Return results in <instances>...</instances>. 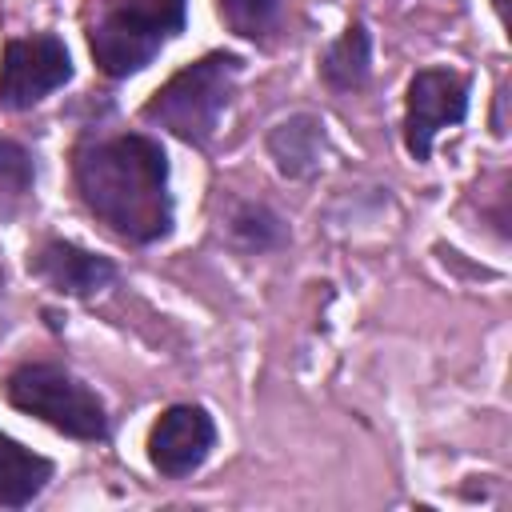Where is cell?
Returning a JSON list of instances; mask_svg holds the SVG:
<instances>
[{"instance_id": "1", "label": "cell", "mask_w": 512, "mask_h": 512, "mask_svg": "<svg viewBox=\"0 0 512 512\" xmlns=\"http://www.w3.org/2000/svg\"><path fill=\"white\" fill-rule=\"evenodd\" d=\"M76 192L92 216L132 244H152L172 228L168 160L148 136H108L76 148Z\"/></svg>"}, {"instance_id": "2", "label": "cell", "mask_w": 512, "mask_h": 512, "mask_svg": "<svg viewBox=\"0 0 512 512\" xmlns=\"http://www.w3.org/2000/svg\"><path fill=\"white\" fill-rule=\"evenodd\" d=\"M184 28V0H112L92 32L88 48L108 76L140 72Z\"/></svg>"}, {"instance_id": "3", "label": "cell", "mask_w": 512, "mask_h": 512, "mask_svg": "<svg viewBox=\"0 0 512 512\" xmlns=\"http://www.w3.org/2000/svg\"><path fill=\"white\" fill-rule=\"evenodd\" d=\"M240 76V60L228 52H212L188 68H180L148 104L144 120L176 132L180 140L204 144L232 96V84Z\"/></svg>"}, {"instance_id": "4", "label": "cell", "mask_w": 512, "mask_h": 512, "mask_svg": "<svg viewBox=\"0 0 512 512\" xmlns=\"http://www.w3.org/2000/svg\"><path fill=\"white\" fill-rule=\"evenodd\" d=\"M4 396L12 400V408L40 416L44 424H52L64 436L76 440H100L108 432V416L96 392H88L76 376H68L56 364H24L8 376Z\"/></svg>"}, {"instance_id": "5", "label": "cell", "mask_w": 512, "mask_h": 512, "mask_svg": "<svg viewBox=\"0 0 512 512\" xmlns=\"http://www.w3.org/2000/svg\"><path fill=\"white\" fill-rule=\"evenodd\" d=\"M468 112V80L452 68H424L408 84L404 104V144L412 160H428L440 128L460 124Z\"/></svg>"}, {"instance_id": "6", "label": "cell", "mask_w": 512, "mask_h": 512, "mask_svg": "<svg viewBox=\"0 0 512 512\" xmlns=\"http://www.w3.org/2000/svg\"><path fill=\"white\" fill-rule=\"evenodd\" d=\"M72 76L68 48L56 36H28L4 48L0 64V108H32Z\"/></svg>"}, {"instance_id": "7", "label": "cell", "mask_w": 512, "mask_h": 512, "mask_svg": "<svg viewBox=\"0 0 512 512\" xmlns=\"http://www.w3.org/2000/svg\"><path fill=\"white\" fill-rule=\"evenodd\" d=\"M216 444V424L196 404H172L148 432V460L160 476L180 480L196 472Z\"/></svg>"}, {"instance_id": "8", "label": "cell", "mask_w": 512, "mask_h": 512, "mask_svg": "<svg viewBox=\"0 0 512 512\" xmlns=\"http://www.w3.org/2000/svg\"><path fill=\"white\" fill-rule=\"evenodd\" d=\"M32 272L64 296H92L104 284H112V276H116V268L104 256H92V252L64 244V240H48L32 256Z\"/></svg>"}, {"instance_id": "9", "label": "cell", "mask_w": 512, "mask_h": 512, "mask_svg": "<svg viewBox=\"0 0 512 512\" xmlns=\"http://www.w3.org/2000/svg\"><path fill=\"white\" fill-rule=\"evenodd\" d=\"M48 480H52V464L44 456L16 444L12 436H0V508H20L36 500Z\"/></svg>"}, {"instance_id": "10", "label": "cell", "mask_w": 512, "mask_h": 512, "mask_svg": "<svg viewBox=\"0 0 512 512\" xmlns=\"http://www.w3.org/2000/svg\"><path fill=\"white\" fill-rule=\"evenodd\" d=\"M320 144H324L320 124L308 120V116H296V120L280 124L268 136V148H272V156H276L284 176H308L316 168V160H320Z\"/></svg>"}, {"instance_id": "11", "label": "cell", "mask_w": 512, "mask_h": 512, "mask_svg": "<svg viewBox=\"0 0 512 512\" xmlns=\"http://www.w3.org/2000/svg\"><path fill=\"white\" fill-rule=\"evenodd\" d=\"M320 72L332 88L348 92V88H360L368 80V32L360 24L344 28V36L324 52L320 60Z\"/></svg>"}, {"instance_id": "12", "label": "cell", "mask_w": 512, "mask_h": 512, "mask_svg": "<svg viewBox=\"0 0 512 512\" xmlns=\"http://www.w3.org/2000/svg\"><path fill=\"white\" fill-rule=\"evenodd\" d=\"M32 192V156L0 136V220H12Z\"/></svg>"}, {"instance_id": "13", "label": "cell", "mask_w": 512, "mask_h": 512, "mask_svg": "<svg viewBox=\"0 0 512 512\" xmlns=\"http://www.w3.org/2000/svg\"><path fill=\"white\" fill-rule=\"evenodd\" d=\"M280 12V0H220V16L240 36H260Z\"/></svg>"}]
</instances>
